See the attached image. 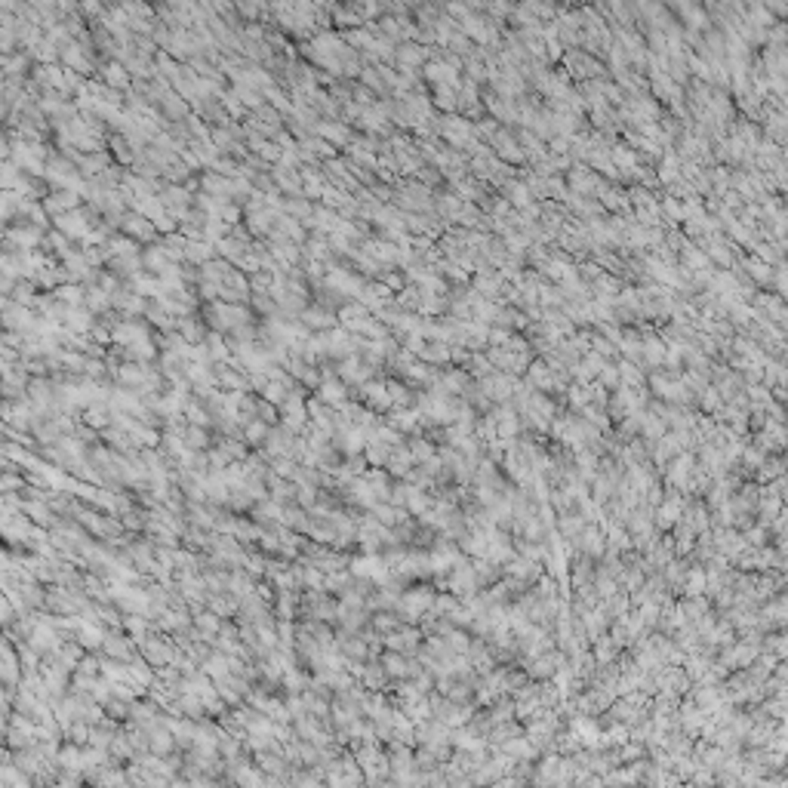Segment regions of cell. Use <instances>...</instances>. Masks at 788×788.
Returning <instances> with one entry per match:
<instances>
[{
	"mask_svg": "<svg viewBox=\"0 0 788 788\" xmlns=\"http://www.w3.org/2000/svg\"><path fill=\"white\" fill-rule=\"evenodd\" d=\"M302 616L305 619H324V622H336L339 616V604L329 598L327 588H308L302 598Z\"/></svg>",
	"mask_w": 788,
	"mask_h": 788,
	"instance_id": "1",
	"label": "cell"
},
{
	"mask_svg": "<svg viewBox=\"0 0 788 788\" xmlns=\"http://www.w3.org/2000/svg\"><path fill=\"white\" fill-rule=\"evenodd\" d=\"M56 228L68 237H78V241H87V237L92 234V216L87 213V210H68V213L56 216Z\"/></svg>",
	"mask_w": 788,
	"mask_h": 788,
	"instance_id": "2",
	"label": "cell"
},
{
	"mask_svg": "<svg viewBox=\"0 0 788 788\" xmlns=\"http://www.w3.org/2000/svg\"><path fill=\"white\" fill-rule=\"evenodd\" d=\"M358 397L363 404L370 406V410H376V413H388V410H394V401H392V392H388V382H379V379H370V382H363L360 388H358Z\"/></svg>",
	"mask_w": 788,
	"mask_h": 788,
	"instance_id": "3",
	"label": "cell"
},
{
	"mask_svg": "<svg viewBox=\"0 0 788 788\" xmlns=\"http://www.w3.org/2000/svg\"><path fill=\"white\" fill-rule=\"evenodd\" d=\"M422 631L419 629H397V631H388V634H382V643H385V650H397V653H406V656H416L419 650H422Z\"/></svg>",
	"mask_w": 788,
	"mask_h": 788,
	"instance_id": "4",
	"label": "cell"
},
{
	"mask_svg": "<svg viewBox=\"0 0 788 788\" xmlns=\"http://www.w3.org/2000/svg\"><path fill=\"white\" fill-rule=\"evenodd\" d=\"M413 465H416V459H413V450L410 447H404V444H397L394 450H392V456H388V474H392L394 480H406L413 474Z\"/></svg>",
	"mask_w": 788,
	"mask_h": 788,
	"instance_id": "5",
	"label": "cell"
},
{
	"mask_svg": "<svg viewBox=\"0 0 788 788\" xmlns=\"http://www.w3.org/2000/svg\"><path fill=\"white\" fill-rule=\"evenodd\" d=\"M317 397H320L324 404L336 406V410H342V406L348 404V382H342L339 376H329V379H324V382H320Z\"/></svg>",
	"mask_w": 788,
	"mask_h": 788,
	"instance_id": "6",
	"label": "cell"
},
{
	"mask_svg": "<svg viewBox=\"0 0 788 788\" xmlns=\"http://www.w3.org/2000/svg\"><path fill=\"white\" fill-rule=\"evenodd\" d=\"M105 634H108V625L105 622H92V619H83L80 616V625H78V641L83 643L87 650L99 653L102 643H105Z\"/></svg>",
	"mask_w": 788,
	"mask_h": 788,
	"instance_id": "7",
	"label": "cell"
},
{
	"mask_svg": "<svg viewBox=\"0 0 788 788\" xmlns=\"http://www.w3.org/2000/svg\"><path fill=\"white\" fill-rule=\"evenodd\" d=\"M44 207H47V213H49V216H62V213H68V210H78V207H80L78 191H68V188H62V191H56V194H47Z\"/></svg>",
	"mask_w": 788,
	"mask_h": 788,
	"instance_id": "8",
	"label": "cell"
},
{
	"mask_svg": "<svg viewBox=\"0 0 788 788\" xmlns=\"http://www.w3.org/2000/svg\"><path fill=\"white\" fill-rule=\"evenodd\" d=\"M372 514L385 523V527H401L404 521H410V511L404 505H394V502H376L372 505Z\"/></svg>",
	"mask_w": 788,
	"mask_h": 788,
	"instance_id": "9",
	"label": "cell"
},
{
	"mask_svg": "<svg viewBox=\"0 0 788 788\" xmlns=\"http://www.w3.org/2000/svg\"><path fill=\"white\" fill-rule=\"evenodd\" d=\"M121 228H123L126 234L139 237V241H151V237H154V231H157V228L151 225V219H148V216H142V213H130V216H123Z\"/></svg>",
	"mask_w": 788,
	"mask_h": 788,
	"instance_id": "10",
	"label": "cell"
},
{
	"mask_svg": "<svg viewBox=\"0 0 788 788\" xmlns=\"http://www.w3.org/2000/svg\"><path fill=\"white\" fill-rule=\"evenodd\" d=\"M388 681H392V677H388L385 665L379 662V659H370V665H363L360 684H363L367 690H385V687H388Z\"/></svg>",
	"mask_w": 788,
	"mask_h": 788,
	"instance_id": "11",
	"label": "cell"
},
{
	"mask_svg": "<svg viewBox=\"0 0 788 788\" xmlns=\"http://www.w3.org/2000/svg\"><path fill=\"white\" fill-rule=\"evenodd\" d=\"M302 324L308 329H317V333H324V329H336V317L329 315L327 308H305L302 311Z\"/></svg>",
	"mask_w": 788,
	"mask_h": 788,
	"instance_id": "12",
	"label": "cell"
},
{
	"mask_svg": "<svg viewBox=\"0 0 788 788\" xmlns=\"http://www.w3.org/2000/svg\"><path fill=\"white\" fill-rule=\"evenodd\" d=\"M182 440H185V447H188V450H210V444H213V437H210V428L191 425V422H188V428L182 431Z\"/></svg>",
	"mask_w": 788,
	"mask_h": 788,
	"instance_id": "13",
	"label": "cell"
},
{
	"mask_svg": "<svg viewBox=\"0 0 788 788\" xmlns=\"http://www.w3.org/2000/svg\"><path fill=\"white\" fill-rule=\"evenodd\" d=\"M401 616L394 613V610H379V613H372L370 616V629L372 631H379V634H388V631H397L401 629Z\"/></svg>",
	"mask_w": 788,
	"mask_h": 788,
	"instance_id": "14",
	"label": "cell"
},
{
	"mask_svg": "<svg viewBox=\"0 0 788 788\" xmlns=\"http://www.w3.org/2000/svg\"><path fill=\"white\" fill-rule=\"evenodd\" d=\"M354 579H358V576H354L351 570H336V573H327L324 588L329 591V595H339V598H342L345 591H348V588L354 586Z\"/></svg>",
	"mask_w": 788,
	"mask_h": 788,
	"instance_id": "15",
	"label": "cell"
},
{
	"mask_svg": "<svg viewBox=\"0 0 788 788\" xmlns=\"http://www.w3.org/2000/svg\"><path fill=\"white\" fill-rule=\"evenodd\" d=\"M108 751H111L114 760H133L135 758V745L130 739V733L126 730H117V736L111 739V745H108Z\"/></svg>",
	"mask_w": 788,
	"mask_h": 788,
	"instance_id": "16",
	"label": "cell"
},
{
	"mask_svg": "<svg viewBox=\"0 0 788 788\" xmlns=\"http://www.w3.org/2000/svg\"><path fill=\"white\" fill-rule=\"evenodd\" d=\"M203 345H207V354L213 363H222V360H231V348H228V342L222 339V333H210L207 339H203Z\"/></svg>",
	"mask_w": 788,
	"mask_h": 788,
	"instance_id": "17",
	"label": "cell"
},
{
	"mask_svg": "<svg viewBox=\"0 0 788 788\" xmlns=\"http://www.w3.org/2000/svg\"><path fill=\"white\" fill-rule=\"evenodd\" d=\"M268 435H271V425L265 419H250L247 425H243V440H247L250 447H259V444H265L268 440Z\"/></svg>",
	"mask_w": 788,
	"mask_h": 788,
	"instance_id": "18",
	"label": "cell"
},
{
	"mask_svg": "<svg viewBox=\"0 0 788 788\" xmlns=\"http://www.w3.org/2000/svg\"><path fill=\"white\" fill-rule=\"evenodd\" d=\"M392 450H394V447L379 444V440H370V444H367V450H363V456H367L370 468H385V465H388V456H392Z\"/></svg>",
	"mask_w": 788,
	"mask_h": 788,
	"instance_id": "19",
	"label": "cell"
},
{
	"mask_svg": "<svg viewBox=\"0 0 788 788\" xmlns=\"http://www.w3.org/2000/svg\"><path fill=\"white\" fill-rule=\"evenodd\" d=\"M53 296L62 305H83V302H87V290H83L80 284H62V286H56V290H53Z\"/></svg>",
	"mask_w": 788,
	"mask_h": 788,
	"instance_id": "20",
	"label": "cell"
},
{
	"mask_svg": "<svg viewBox=\"0 0 788 788\" xmlns=\"http://www.w3.org/2000/svg\"><path fill=\"white\" fill-rule=\"evenodd\" d=\"M176 329H179V333L188 339L191 345H200L203 339H207V333H203V324H200L198 317H182L179 324H176Z\"/></svg>",
	"mask_w": 788,
	"mask_h": 788,
	"instance_id": "21",
	"label": "cell"
},
{
	"mask_svg": "<svg viewBox=\"0 0 788 788\" xmlns=\"http://www.w3.org/2000/svg\"><path fill=\"white\" fill-rule=\"evenodd\" d=\"M388 392H392L394 406H413V394H410V388H406L404 382H394V379H388Z\"/></svg>",
	"mask_w": 788,
	"mask_h": 788,
	"instance_id": "22",
	"label": "cell"
},
{
	"mask_svg": "<svg viewBox=\"0 0 788 788\" xmlns=\"http://www.w3.org/2000/svg\"><path fill=\"white\" fill-rule=\"evenodd\" d=\"M207 453H210V468H219V471H222V468H228V465L234 462L231 456H228V453H225V450H222V447H219V444H216V447H210Z\"/></svg>",
	"mask_w": 788,
	"mask_h": 788,
	"instance_id": "23",
	"label": "cell"
},
{
	"mask_svg": "<svg viewBox=\"0 0 788 788\" xmlns=\"http://www.w3.org/2000/svg\"><path fill=\"white\" fill-rule=\"evenodd\" d=\"M410 450H413V459L416 462H425V459H431V456H435V450H431V444L428 440H422V437H416L410 444Z\"/></svg>",
	"mask_w": 788,
	"mask_h": 788,
	"instance_id": "24",
	"label": "cell"
},
{
	"mask_svg": "<svg viewBox=\"0 0 788 788\" xmlns=\"http://www.w3.org/2000/svg\"><path fill=\"white\" fill-rule=\"evenodd\" d=\"M108 83H114V87H121V83H123V87H126V71H123V68H117V65L108 68Z\"/></svg>",
	"mask_w": 788,
	"mask_h": 788,
	"instance_id": "25",
	"label": "cell"
}]
</instances>
